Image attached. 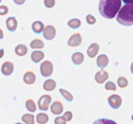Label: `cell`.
Instances as JSON below:
<instances>
[{
	"instance_id": "cell-1",
	"label": "cell",
	"mask_w": 133,
	"mask_h": 124,
	"mask_svg": "<svg viewBox=\"0 0 133 124\" xmlns=\"http://www.w3.org/2000/svg\"><path fill=\"white\" fill-rule=\"evenodd\" d=\"M121 4L122 0H100L98 4L99 13L104 18H114L121 8Z\"/></svg>"
},
{
	"instance_id": "cell-2",
	"label": "cell",
	"mask_w": 133,
	"mask_h": 124,
	"mask_svg": "<svg viewBox=\"0 0 133 124\" xmlns=\"http://www.w3.org/2000/svg\"><path fill=\"white\" fill-rule=\"evenodd\" d=\"M117 21L124 26L133 25V4H125L117 14Z\"/></svg>"
},
{
	"instance_id": "cell-3",
	"label": "cell",
	"mask_w": 133,
	"mask_h": 124,
	"mask_svg": "<svg viewBox=\"0 0 133 124\" xmlns=\"http://www.w3.org/2000/svg\"><path fill=\"white\" fill-rule=\"evenodd\" d=\"M40 73L44 77H49L53 73V63L51 61H44L40 65Z\"/></svg>"
},
{
	"instance_id": "cell-4",
	"label": "cell",
	"mask_w": 133,
	"mask_h": 124,
	"mask_svg": "<svg viewBox=\"0 0 133 124\" xmlns=\"http://www.w3.org/2000/svg\"><path fill=\"white\" fill-rule=\"evenodd\" d=\"M51 103V96L50 95H44L38 100V108L41 111H47L49 110L50 104Z\"/></svg>"
},
{
	"instance_id": "cell-5",
	"label": "cell",
	"mask_w": 133,
	"mask_h": 124,
	"mask_svg": "<svg viewBox=\"0 0 133 124\" xmlns=\"http://www.w3.org/2000/svg\"><path fill=\"white\" fill-rule=\"evenodd\" d=\"M108 103L114 110H117L122 104V98L118 95H111L108 98Z\"/></svg>"
},
{
	"instance_id": "cell-6",
	"label": "cell",
	"mask_w": 133,
	"mask_h": 124,
	"mask_svg": "<svg viewBox=\"0 0 133 124\" xmlns=\"http://www.w3.org/2000/svg\"><path fill=\"white\" fill-rule=\"evenodd\" d=\"M56 29L53 25H47L43 31V34H44V38L46 40H52L55 37H56Z\"/></svg>"
},
{
	"instance_id": "cell-7",
	"label": "cell",
	"mask_w": 133,
	"mask_h": 124,
	"mask_svg": "<svg viewBox=\"0 0 133 124\" xmlns=\"http://www.w3.org/2000/svg\"><path fill=\"white\" fill-rule=\"evenodd\" d=\"M82 43V37L80 33H74L72 36H71V38H69L68 43L67 44L70 47H77L79 45H81Z\"/></svg>"
},
{
	"instance_id": "cell-8",
	"label": "cell",
	"mask_w": 133,
	"mask_h": 124,
	"mask_svg": "<svg viewBox=\"0 0 133 124\" xmlns=\"http://www.w3.org/2000/svg\"><path fill=\"white\" fill-rule=\"evenodd\" d=\"M14 70V64L11 62L6 61L5 63H3L1 67V72L4 76H11Z\"/></svg>"
},
{
	"instance_id": "cell-9",
	"label": "cell",
	"mask_w": 133,
	"mask_h": 124,
	"mask_svg": "<svg viewBox=\"0 0 133 124\" xmlns=\"http://www.w3.org/2000/svg\"><path fill=\"white\" fill-rule=\"evenodd\" d=\"M108 78H109V73H108V71L104 70V69L97 71L95 75V81L99 84L104 83Z\"/></svg>"
},
{
	"instance_id": "cell-10",
	"label": "cell",
	"mask_w": 133,
	"mask_h": 124,
	"mask_svg": "<svg viewBox=\"0 0 133 124\" xmlns=\"http://www.w3.org/2000/svg\"><path fill=\"white\" fill-rule=\"evenodd\" d=\"M51 111L53 115H58L60 114L63 113L64 111V105L60 101H55L52 103L51 106Z\"/></svg>"
},
{
	"instance_id": "cell-11",
	"label": "cell",
	"mask_w": 133,
	"mask_h": 124,
	"mask_svg": "<svg viewBox=\"0 0 133 124\" xmlns=\"http://www.w3.org/2000/svg\"><path fill=\"white\" fill-rule=\"evenodd\" d=\"M24 82L25 83V84H28V85H32V84L35 83L36 82V75L33 71H26L25 73L24 74V77H23Z\"/></svg>"
},
{
	"instance_id": "cell-12",
	"label": "cell",
	"mask_w": 133,
	"mask_h": 124,
	"mask_svg": "<svg viewBox=\"0 0 133 124\" xmlns=\"http://www.w3.org/2000/svg\"><path fill=\"white\" fill-rule=\"evenodd\" d=\"M99 49H100V46L98 43H91L87 49L88 56L91 58H94L95 56L97 55V53H98Z\"/></svg>"
},
{
	"instance_id": "cell-13",
	"label": "cell",
	"mask_w": 133,
	"mask_h": 124,
	"mask_svg": "<svg viewBox=\"0 0 133 124\" xmlns=\"http://www.w3.org/2000/svg\"><path fill=\"white\" fill-rule=\"evenodd\" d=\"M6 27L8 29V31L11 32H14L17 28V21L15 17H8L6 19Z\"/></svg>"
},
{
	"instance_id": "cell-14",
	"label": "cell",
	"mask_w": 133,
	"mask_h": 124,
	"mask_svg": "<svg viewBox=\"0 0 133 124\" xmlns=\"http://www.w3.org/2000/svg\"><path fill=\"white\" fill-rule=\"evenodd\" d=\"M109 64V58L106 55L102 54L100 55L97 59V65L99 69H104L105 67H107V65Z\"/></svg>"
},
{
	"instance_id": "cell-15",
	"label": "cell",
	"mask_w": 133,
	"mask_h": 124,
	"mask_svg": "<svg viewBox=\"0 0 133 124\" xmlns=\"http://www.w3.org/2000/svg\"><path fill=\"white\" fill-rule=\"evenodd\" d=\"M44 57V53L41 50H35L31 53V61L33 62L34 63H40Z\"/></svg>"
},
{
	"instance_id": "cell-16",
	"label": "cell",
	"mask_w": 133,
	"mask_h": 124,
	"mask_svg": "<svg viewBox=\"0 0 133 124\" xmlns=\"http://www.w3.org/2000/svg\"><path fill=\"white\" fill-rule=\"evenodd\" d=\"M57 87V83L55 82L53 79H48L43 84V88L45 91H48V92H51V91H53Z\"/></svg>"
},
{
	"instance_id": "cell-17",
	"label": "cell",
	"mask_w": 133,
	"mask_h": 124,
	"mask_svg": "<svg viewBox=\"0 0 133 124\" xmlns=\"http://www.w3.org/2000/svg\"><path fill=\"white\" fill-rule=\"evenodd\" d=\"M84 60V54L81 53V52H75L71 56V61L75 65H80V64H82Z\"/></svg>"
},
{
	"instance_id": "cell-18",
	"label": "cell",
	"mask_w": 133,
	"mask_h": 124,
	"mask_svg": "<svg viewBox=\"0 0 133 124\" xmlns=\"http://www.w3.org/2000/svg\"><path fill=\"white\" fill-rule=\"evenodd\" d=\"M31 29L36 34H40L44 31V24L41 21H35L31 24Z\"/></svg>"
},
{
	"instance_id": "cell-19",
	"label": "cell",
	"mask_w": 133,
	"mask_h": 124,
	"mask_svg": "<svg viewBox=\"0 0 133 124\" xmlns=\"http://www.w3.org/2000/svg\"><path fill=\"white\" fill-rule=\"evenodd\" d=\"M27 52H28V49H27L26 45H24V44H18V45H17L16 48H15V53L18 56H25L27 54Z\"/></svg>"
},
{
	"instance_id": "cell-20",
	"label": "cell",
	"mask_w": 133,
	"mask_h": 124,
	"mask_svg": "<svg viewBox=\"0 0 133 124\" xmlns=\"http://www.w3.org/2000/svg\"><path fill=\"white\" fill-rule=\"evenodd\" d=\"M30 45H31V48L33 49H41L44 47V42H43L41 39L39 38H35L33 39L31 43H30Z\"/></svg>"
},
{
	"instance_id": "cell-21",
	"label": "cell",
	"mask_w": 133,
	"mask_h": 124,
	"mask_svg": "<svg viewBox=\"0 0 133 124\" xmlns=\"http://www.w3.org/2000/svg\"><path fill=\"white\" fill-rule=\"evenodd\" d=\"M36 121L38 124H45L48 122V121H49V116L47 114L45 113H38L37 114V117H36Z\"/></svg>"
},
{
	"instance_id": "cell-22",
	"label": "cell",
	"mask_w": 133,
	"mask_h": 124,
	"mask_svg": "<svg viewBox=\"0 0 133 124\" xmlns=\"http://www.w3.org/2000/svg\"><path fill=\"white\" fill-rule=\"evenodd\" d=\"M25 107L29 112H36L37 110V105L34 100H32V99H28L25 101Z\"/></svg>"
},
{
	"instance_id": "cell-23",
	"label": "cell",
	"mask_w": 133,
	"mask_h": 124,
	"mask_svg": "<svg viewBox=\"0 0 133 124\" xmlns=\"http://www.w3.org/2000/svg\"><path fill=\"white\" fill-rule=\"evenodd\" d=\"M35 116L32 114H25L22 116V121L26 124H33L35 122Z\"/></svg>"
},
{
	"instance_id": "cell-24",
	"label": "cell",
	"mask_w": 133,
	"mask_h": 124,
	"mask_svg": "<svg viewBox=\"0 0 133 124\" xmlns=\"http://www.w3.org/2000/svg\"><path fill=\"white\" fill-rule=\"evenodd\" d=\"M59 92L62 95V96L64 97L67 101H73V96L71 95L69 91L64 90V89H59Z\"/></svg>"
},
{
	"instance_id": "cell-25",
	"label": "cell",
	"mask_w": 133,
	"mask_h": 124,
	"mask_svg": "<svg viewBox=\"0 0 133 124\" xmlns=\"http://www.w3.org/2000/svg\"><path fill=\"white\" fill-rule=\"evenodd\" d=\"M67 24H68V26L71 27V29H77L81 25V21L77 18H73V19H71Z\"/></svg>"
},
{
	"instance_id": "cell-26",
	"label": "cell",
	"mask_w": 133,
	"mask_h": 124,
	"mask_svg": "<svg viewBox=\"0 0 133 124\" xmlns=\"http://www.w3.org/2000/svg\"><path fill=\"white\" fill-rule=\"evenodd\" d=\"M117 84L121 89H124L128 86V80L124 76H120V77L117 79Z\"/></svg>"
},
{
	"instance_id": "cell-27",
	"label": "cell",
	"mask_w": 133,
	"mask_h": 124,
	"mask_svg": "<svg viewBox=\"0 0 133 124\" xmlns=\"http://www.w3.org/2000/svg\"><path fill=\"white\" fill-rule=\"evenodd\" d=\"M117 87L113 82H107L105 84V90H116Z\"/></svg>"
},
{
	"instance_id": "cell-28",
	"label": "cell",
	"mask_w": 133,
	"mask_h": 124,
	"mask_svg": "<svg viewBox=\"0 0 133 124\" xmlns=\"http://www.w3.org/2000/svg\"><path fill=\"white\" fill-rule=\"evenodd\" d=\"M44 4L46 8H52L56 4V0H44Z\"/></svg>"
},
{
	"instance_id": "cell-29",
	"label": "cell",
	"mask_w": 133,
	"mask_h": 124,
	"mask_svg": "<svg viewBox=\"0 0 133 124\" xmlns=\"http://www.w3.org/2000/svg\"><path fill=\"white\" fill-rule=\"evenodd\" d=\"M9 12V8L6 5H0V16H5Z\"/></svg>"
},
{
	"instance_id": "cell-30",
	"label": "cell",
	"mask_w": 133,
	"mask_h": 124,
	"mask_svg": "<svg viewBox=\"0 0 133 124\" xmlns=\"http://www.w3.org/2000/svg\"><path fill=\"white\" fill-rule=\"evenodd\" d=\"M86 22H87V24H94L96 23V18H95L92 15L89 14L86 16Z\"/></svg>"
},
{
	"instance_id": "cell-31",
	"label": "cell",
	"mask_w": 133,
	"mask_h": 124,
	"mask_svg": "<svg viewBox=\"0 0 133 124\" xmlns=\"http://www.w3.org/2000/svg\"><path fill=\"white\" fill-rule=\"evenodd\" d=\"M54 122L55 124H65L67 121L64 120V118L63 116H57V118H55Z\"/></svg>"
},
{
	"instance_id": "cell-32",
	"label": "cell",
	"mask_w": 133,
	"mask_h": 124,
	"mask_svg": "<svg viewBox=\"0 0 133 124\" xmlns=\"http://www.w3.org/2000/svg\"><path fill=\"white\" fill-rule=\"evenodd\" d=\"M63 117L64 118V120L66 121H71V119H72V113L71 112V111H66V112L64 114Z\"/></svg>"
},
{
	"instance_id": "cell-33",
	"label": "cell",
	"mask_w": 133,
	"mask_h": 124,
	"mask_svg": "<svg viewBox=\"0 0 133 124\" xmlns=\"http://www.w3.org/2000/svg\"><path fill=\"white\" fill-rule=\"evenodd\" d=\"M14 3L17 4V5H22V4H24V3H25L26 0H13Z\"/></svg>"
},
{
	"instance_id": "cell-34",
	"label": "cell",
	"mask_w": 133,
	"mask_h": 124,
	"mask_svg": "<svg viewBox=\"0 0 133 124\" xmlns=\"http://www.w3.org/2000/svg\"><path fill=\"white\" fill-rule=\"evenodd\" d=\"M122 2H124V4H133V0H122Z\"/></svg>"
},
{
	"instance_id": "cell-35",
	"label": "cell",
	"mask_w": 133,
	"mask_h": 124,
	"mask_svg": "<svg viewBox=\"0 0 133 124\" xmlns=\"http://www.w3.org/2000/svg\"><path fill=\"white\" fill-rule=\"evenodd\" d=\"M4 55V49H0V58L3 57Z\"/></svg>"
},
{
	"instance_id": "cell-36",
	"label": "cell",
	"mask_w": 133,
	"mask_h": 124,
	"mask_svg": "<svg viewBox=\"0 0 133 124\" xmlns=\"http://www.w3.org/2000/svg\"><path fill=\"white\" fill-rule=\"evenodd\" d=\"M4 38V31L2 29H0V39H3Z\"/></svg>"
},
{
	"instance_id": "cell-37",
	"label": "cell",
	"mask_w": 133,
	"mask_h": 124,
	"mask_svg": "<svg viewBox=\"0 0 133 124\" xmlns=\"http://www.w3.org/2000/svg\"><path fill=\"white\" fill-rule=\"evenodd\" d=\"M130 70H131V73L133 74V62H132L131 65H130Z\"/></svg>"
},
{
	"instance_id": "cell-38",
	"label": "cell",
	"mask_w": 133,
	"mask_h": 124,
	"mask_svg": "<svg viewBox=\"0 0 133 124\" xmlns=\"http://www.w3.org/2000/svg\"><path fill=\"white\" fill-rule=\"evenodd\" d=\"M131 120L133 121V115H132V116H131Z\"/></svg>"
},
{
	"instance_id": "cell-39",
	"label": "cell",
	"mask_w": 133,
	"mask_h": 124,
	"mask_svg": "<svg viewBox=\"0 0 133 124\" xmlns=\"http://www.w3.org/2000/svg\"><path fill=\"white\" fill-rule=\"evenodd\" d=\"M1 1H2V0H0V3H1Z\"/></svg>"
}]
</instances>
